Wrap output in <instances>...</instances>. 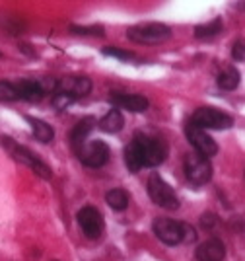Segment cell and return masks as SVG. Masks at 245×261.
I'll list each match as a JSON object with an SVG mask.
<instances>
[{
    "mask_svg": "<svg viewBox=\"0 0 245 261\" xmlns=\"http://www.w3.org/2000/svg\"><path fill=\"white\" fill-rule=\"evenodd\" d=\"M197 240V232L189 224H183V242H195Z\"/></svg>",
    "mask_w": 245,
    "mask_h": 261,
    "instance_id": "4316f807",
    "label": "cell"
},
{
    "mask_svg": "<svg viewBox=\"0 0 245 261\" xmlns=\"http://www.w3.org/2000/svg\"><path fill=\"white\" fill-rule=\"evenodd\" d=\"M185 175L193 185H206L212 179V166L208 158L191 152L185 158Z\"/></svg>",
    "mask_w": 245,
    "mask_h": 261,
    "instance_id": "8992f818",
    "label": "cell"
},
{
    "mask_svg": "<svg viewBox=\"0 0 245 261\" xmlns=\"http://www.w3.org/2000/svg\"><path fill=\"white\" fill-rule=\"evenodd\" d=\"M78 224H80L82 232L86 234V238H90V240L101 238V234H103V230H105L103 215H101L96 207L80 208V213H78Z\"/></svg>",
    "mask_w": 245,
    "mask_h": 261,
    "instance_id": "9c48e42d",
    "label": "cell"
},
{
    "mask_svg": "<svg viewBox=\"0 0 245 261\" xmlns=\"http://www.w3.org/2000/svg\"><path fill=\"white\" fill-rule=\"evenodd\" d=\"M125 164H127L128 172H132V174H137L140 168H144L142 154H140V148H139V142L134 141V139L125 146Z\"/></svg>",
    "mask_w": 245,
    "mask_h": 261,
    "instance_id": "e0dca14e",
    "label": "cell"
},
{
    "mask_svg": "<svg viewBox=\"0 0 245 261\" xmlns=\"http://www.w3.org/2000/svg\"><path fill=\"white\" fill-rule=\"evenodd\" d=\"M25 121L32 125L33 137L39 142L47 144V142H51L55 139V130L49 123H45V121H41V119H35V117H25Z\"/></svg>",
    "mask_w": 245,
    "mask_h": 261,
    "instance_id": "ac0fdd59",
    "label": "cell"
},
{
    "mask_svg": "<svg viewBox=\"0 0 245 261\" xmlns=\"http://www.w3.org/2000/svg\"><path fill=\"white\" fill-rule=\"evenodd\" d=\"M72 32L78 35H103V28L101 25H90V28H80V25H72Z\"/></svg>",
    "mask_w": 245,
    "mask_h": 261,
    "instance_id": "cb8c5ba5",
    "label": "cell"
},
{
    "mask_svg": "<svg viewBox=\"0 0 245 261\" xmlns=\"http://www.w3.org/2000/svg\"><path fill=\"white\" fill-rule=\"evenodd\" d=\"M103 55L115 57V59H121V61H140L134 53H130V51H121L117 47H105V49H103Z\"/></svg>",
    "mask_w": 245,
    "mask_h": 261,
    "instance_id": "603a6c76",
    "label": "cell"
},
{
    "mask_svg": "<svg viewBox=\"0 0 245 261\" xmlns=\"http://www.w3.org/2000/svg\"><path fill=\"white\" fill-rule=\"evenodd\" d=\"M14 86L18 90L20 99H25V101H41L45 98V90L39 84V80H20Z\"/></svg>",
    "mask_w": 245,
    "mask_h": 261,
    "instance_id": "5bb4252c",
    "label": "cell"
},
{
    "mask_svg": "<svg viewBox=\"0 0 245 261\" xmlns=\"http://www.w3.org/2000/svg\"><path fill=\"white\" fill-rule=\"evenodd\" d=\"M109 101L117 109H128L132 113H142L148 109V99L139 94H121V92H113Z\"/></svg>",
    "mask_w": 245,
    "mask_h": 261,
    "instance_id": "7c38bea8",
    "label": "cell"
},
{
    "mask_svg": "<svg viewBox=\"0 0 245 261\" xmlns=\"http://www.w3.org/2000/svg\"><path fill=\"white\" fill-rule=\"evenodd\" d=\"M195 257H197V261H224L226 246L222 244V240L218 238L206 240L197 248Z\"/></svg>",
    "mask_w": 245,
    "mask_h": 261,
    "instance_id": "4fadbf2b",
    "label": "cell"
},
{
    "mask_svg": "<svg viewBox=\"0 0 245 261\" xmlns=\"http://www.w3.org/2000/svg\"><path fill=\"white\" fill-rule=\"evenodd\" d=\"M201 222H203V226L204 228H212L214 224H216V217L214 215H203V218H201Z\"/></svg>",
    "mask_w": 245,
    "mask_h": 261,
    "instance_id": "83f0119b",
    "label": "cell"
},
{
    "mask_svg": "<svg viewBox=\"0 0 245 261\" xmlns=\"http://www.w3.org/2000/svg\"><path fill=\"white\" fill-rule=\"evenodd\" d=\"M191 123L204 130H222L230 129L234 125V119L228 113H224V111H220V109L216 108H199L193 113Z\"/></svg>",
    "mask_w": 245,
    "mask_h": 261,
    "instance_id": "5b68a950",
    "label": "cell"
},
{
    "mask_svg": "<svg viewBox=\"0 0 245 261\" xmlns=\"http://www.w3.org/2000/svg\"><path fill=\"white\" fill-rule=\"evenodd\" d=\"M94 127H96V119H92V117H86V119H82L80 123H76V127L72 129V133H70V142H72V148H74V150H78V148L84 144L86 137L94 130Z\"/></svg>",
    "mask_w": 245,
    "mask_h": 261,
    "instance_id": "2e32d148",
    "label": "cell"
},
{
    "mask_svg": "<svg viewBox=\"0 0 245 261\" xmlns=\"http://www.w3.org/2000/svg\"><path fill=\"white\" fill-rule=\"evenodd\" d=\"M152 228L156 238L166 246H177L183 242V222H175L171 218H156Z\"/></svg>",
    "mask_w": 245,
    "mask_h": 261,
    "instance_id": "8fae6325",
    "label": "cell"
},
{
    "mask_svg": "<svg viewBox=\"0 0 245 261\" xmlns=\"http://www.w3.org/2000/svg\"><path fill=\"white\" fill-rule=\"evenodd\" d=\"M0 142H2V146L10 152V156L14 158V160L25 164V166H28L30 170H33L39 177H43V179H51V177H53L51 168L43 162V160H39L30 148H25V146L18 144V142L14 141V139H10V137H0Z\"/></svg>",
    "mask_w": 245,
    "mask_h": 261,
    "instance_id": "6da1fadb",
    "label": "cell"
},
{
    "mask_svg": "<svg viewBox=\"0 0 245 261\" xmlns=\"http://www.w3.org/2000/svg\"><path fill=\"white\" fill-rule=\"evenodd\" d=\"M185 135H187V141L191 142V146L195 148V152L204 156V158H210L214 154L218 152V144L214 141L212 137L206 133L204 129L201 127H197V125H193L189 123L187 127H185Z\"/></svg>",
    "mask_w": 245,
    "mask_h": 261,
    "instance_id": "ba28073f",
    "label": "cell"
},
{
    "mask_svg": "<svg viewBox=\"0 0 245 261\" xmlns=\"http://www.w3.org/2000/svg\"><path fill=\"white\" fill-rule=\"evenodd\" d=\"M16 99H20V96H18L14 82L0 80V101H16Z\"/></svg>",
    "mask_w": 245,
    "mask_h": 261,
    "instance_id": "7402d4cb",
    "label": "cell"
},
{
    "mask_svg": "<svg viewBox=\"0 0 245 261\" xmlns=\"http://www.w3.org/2000/svg\"><path fill=\"white\" fill-rule=\"evenodd\" d=\"M232 57H234V61H245V39H237L232 47Z\"/></svg>",
    "mask_w": 245,
    "mask_h": 261,
    "instance_id": "d4e9b609",
    "label": "cell"
},
{
    "mask_svg": "<svg viewBox=\"0 0 245 261\" xmlns=\"http://www.w3.org/2000/svg\"><path fill=\"white\" fill-rule=\"evenodd\" d=\"M78 158H80V162L88 166V168H101V166H105L109 162V146H107L103 141H94V142H84L78 150Z\"/></svg>",
    "mask_w": 245,
    "mask_h": 261,
    "instance_id": "52a82bcc",
    "label": "cell"
},
{
    "mask_svg": "<svg viewBox=\"0 0 245 261\" xmlns=\"http://www.w3.org/2000/svg\"><path fill=\"white\" fill-rule=\"evenodd\" d=\"M127 37L130 41L139 45H158L168 41L171 37L170 25L160 22H148V23H139L134 28L127 30Z\"/></svg>",
    "mask_w": 245,
    "mask_h": 261,
    "instance_id": "7a4b0ae2",
    "label": "cell"
},
{
    "mask_svg": "<svg viewBox=\"0 0 245 261\" xmlns=\"http://www.w3.org/2000/svg\"><path fill=\"white\" fill-rule=\"evenodd\" d=\"M92 92V80L86 76H68L57 80V86H55L53 94H64L68 98L82 99Z\"/></svg>",
    "mask_w": 245,
    "mask_h": 261,
    "instance_id": "30bf717a",
    "label": "cell"
},
{
    "mask_svg": "<svg viewBox=\"0 0 245 261\" xmlns=\"http://www.w3.org/2000/svg\"><path fill=\"white\" fill-rule=\"evenodd\" d=\"M239 80H241L239 70L235 66H226L224 70L218 74V86L230 92V90H235V88L239 86Z\"/></svg>",
    "mask_w": 245,
    "mask_h": 261,
    "instance_id": "d6986e66",
    "label": "cell"
},
{
    "mask_svg": "<svg viewBox=\"0 0 245 261\" xmlns=\"http://www.w3.org/2000/svg\"><path fill=\"white\" fill-rule=\"evenodd\" d=\"M222 28H224V22L220 18H214L208 23L197 25L195 28V37L197 39H210V37H216L218 33L222 32Z\"/></svg>",
    "mask_w": 245,
    "mask_h": 261,
    "instance_id": "44dd1931",
    "label": "cell"
},
{
    "mask_svg": "<svg viewBox=\"0 0 245 261\" xmlns=\"http://www.w3.org/2000/svg\"><path fill=\"white\" fill-rule=\"evenodd\" d=\"M70 103H74V99L64 96V94H53V106L57 109H66Z\"/></svg>",
    "mask_w": 245,
    "mask_h": 261,
    "instance_id": "484cf974",
    "label": "cell"
},
{
    "mask_svg": "<svg viewBox=\"0 0 245 261\" xmlns=\"http://www.w3.org/2000/svg\"><path fill=\"white\" fill-rule=\"evenodd\" d=\"M105 201L107 205L113 208V211H125L128 207V201H130V197L125 189H121V187H115V189H111L109 193L105 195Z\"/></svg>",
    "mask_w": 245,
    "mask_h": 261,
    "instance_id": "ffe728a7",
    "label": "cell"
},
{
    "mask_svg": "<svg viewBox=\"0 0 245 261\" xmlns=\"http://www.w3.org/2000/svg\"><path fill=\"white\" fill-rule=\"evenodd\" d=\"M0 55H2V53H0Z\"/></svg>",
    "mask_w": 245,
    "mask_h": 261,
    "instance_id": "f1b7e54d",
    "label": "cell"
},
{
    "mask_svg": "<svg viewBox=\"0 0 245 261\" xmlns=\"http://www.w3.org/2000/svg\"><path fill=\"white\" fill-rule=\"evenodd\" d=\"M97 125H99V129L103 130V133L115 135V133H119L125 127V117H123V113L119 109H109L105 115L99 119Z\"/></svg>",
    "mask_w": 245,
    "mask_h": 261,
    "instance_id": "9a60e30c",
    "label": "cell"
},
{
    "mask_svg": "<svg viewBox=\"0 0 245 261\" xmlns=\"http://www.w3.org/2000/svg\"><path fill=\"white\" fill-rule=\"evenodd\" d=\"M148 195L161 208H168V211L179 208V199L175 195V191L171 189L170 184L164 181L160 174H152L148 177Z\"/></svg>",
    "mask_w": 245,
    "mask_h": 261,
    "instance_id": "277c9868",
    "label": "cell"
},
{
    "mask_svg": "<svg viewBox=\"0 0 245 261\" xmlns=\"http://www.w3.org/2000/svg\"><path fill=\"white\" fill-rule=\"evenodd\" d=\"M134 141L139 142L144 168H156V166H160L166 160V156H168V144L161 141V139L148 137V135H134Z\"/></svg>",
    "mask_w": 245,
    "mask_h": 261,
    "instance_id": "3957f363",
    "label": "cell"
}]
</instances>
